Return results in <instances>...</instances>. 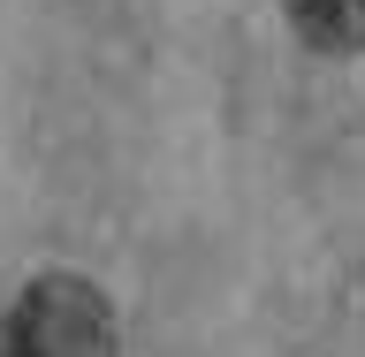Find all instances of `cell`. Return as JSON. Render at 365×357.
<instances>
[{"label": "cell", "mask_w": 365, "mask_h": 357, "mask_svg": "<svg viewBox=\"0 0 365 357\" xmlns=\"http://www.w3.org/2000/svg\"><path fill=\"white\" fill-rule=\"evenodd\" d=\"M8 319L23 357H114V304L84 274H38Z\"/></svg>", "instance_id": "cell-1"}, {"label": "cell", "mask_w": 365, "mask_h": 357, "mask_svg": "<svg viewBox=\"0 0 365 357\" xmlns=\"http://www.w3.org/2000/svg\"><path fill=\"white\" fill-rule=\"evenodd\" d=\"M297 38L319 53H365V0H282Z\"/></svg>", "instance_id": "cell-2"}, {"label": "cell", "mask_w": 365, "mask_h": 357, "mask_svg": "<svg viewBox=\"0 0 365 357\" xmlns=\"http://www.w3.org/2000/svg\"><path fill=\"white\" fill-rule=\"evenodd\" d=\"M0 357H23L16 350V319H8V312H0Z\"/></svg>", "instance_id": "cell-3"}]
</instances>
